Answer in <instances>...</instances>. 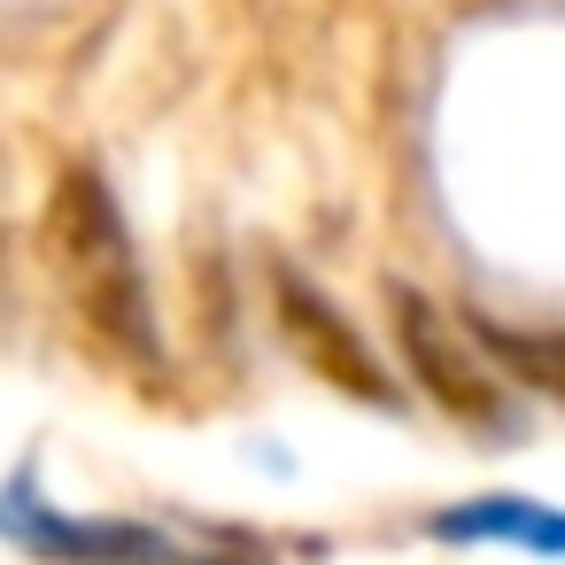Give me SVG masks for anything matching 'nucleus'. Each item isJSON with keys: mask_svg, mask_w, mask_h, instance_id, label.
Listing matches in <instances>:
<instances>
[{"mask_svg": "<svg viewBox=\"0 0 565 565\" xmlns=\"http://www.w3.org/2000/svg\"><path fill=\"white\" fill-rule=\"evenodd\" d=\"M387 318H395V349H403L411 380L434 395V411H449V418H465V426H495V418H503L495 380L472 364V349L457 341V326H449L418 287H387Z\"/></svg>", "mask_w": 565, "mask_h": 565, "instance_id": "3", "label": "nucleus"}, {"mask_svg": "<svg viewBox=\"0 0 565 565\" xmlns=\"http://www.w3.org/2000/svg\"><path fill=\"white\" fill-rule=\"evenodd\" d=\"M47 256L63 264V287L86 310V326L117 356L156 364V310H148V287H140V264H132V241H125V217H117L102 171H86V163L63 171V186L47 202Z\"/></svg>", "mask_w": 565, "mask_h": 565, "instance_id": "1", "label": "nucleus"}, {"mask_svg": "<svg viewBox=\"0 0 565 565\" xmlns=\"http://www.w3.org/2000/svg\"><path fill=\"white\" fill-rule=\"evenodd\" d=\"M271 310H279L287 349H295L333 395H349V403H364V411H395V387H387L380 356L364 349V333H356L295 264H271Z\"/></svg>", "mask_w": 565, "mask_h": 565, "instance_id": "2", "label": "nucleus"}, {"mask_svg": "<svg viewBox=\"0 0 565 565\" xmlns=\"http://www.w3.org/2000/svg\"><path fill=\"white\" fill-rule=\"evenodd\" d=\"M457 326H465V333H472V349H480L495 372H511L526 395L565 403V333H542V326H503V318H480V310H465Z\"/></svg>", "mask_w": 565, "mask_h": 565, "instance_id": "5", "label": "nucleus"}, {"mask_svg": "<svg viewBox=\"0 0 565 565\" xmlns=\"http://www.w3.org/2000/svg\"><path fill=\"white\" fill-rule=\"evenodd\" d=\"M426 534L441 542H519L534 557H565V511L542 495H472L426 519Z\"/></svg>", "mask_w": 565, "mask_h": 565, "instance_id": "4", "label": "nucleus"}]
</instances>
